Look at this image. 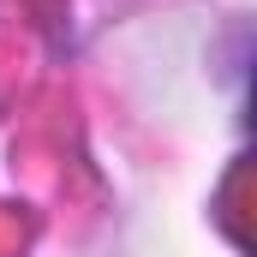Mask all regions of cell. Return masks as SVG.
I'll return each instance as SVG.
<instances>
[]
</instances>
